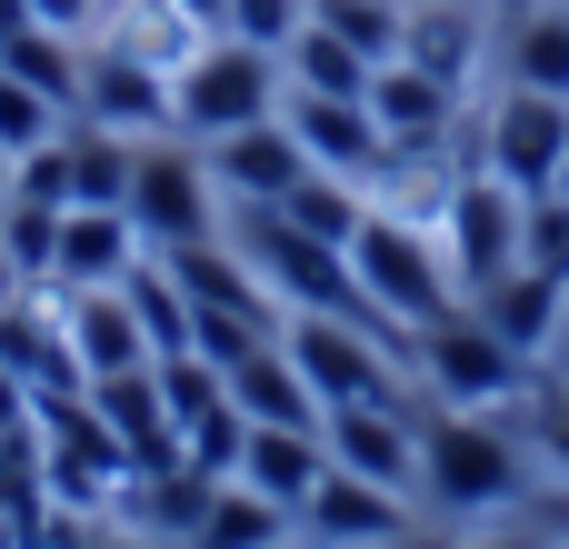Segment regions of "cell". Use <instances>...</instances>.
<instances>
[{"instance_id":"obj_1","label":"cell","mask_w":569,"mask_h":549,"mask_svg":"<svg viewBox=\"0 0 569 549\" xmlns=\"http://www.w3.org/2000/svg\"><path fill=\"white\" fill-rule=\"evenodd\" d=\"M420 500L450 510V520L530 510L540 460H530L520 410H420Z\"/></svg>"},{"instance_id":"obj_2","label":"cell","mask_w":569,"mask_h":549,"mask_svg":"<svg viewBox=\"0 0 569 549\" xmlns=\"http://www.w3.org/2000/svg\"><path fill=\"white\" fill-rule=\"evenodd\" d=\"M410 390H430V410H520L540 390V360L510 350L470 300L430 330H410Z\"/></svg>"},{"instance_id":"obj_3","label":"cell","mask_w":569,"mask_h":549,"mask_svg":"<svg viewBox=\"0 0 569 549\" xmlns=\"http://www.w3.org/2000/svg\"><path fill=\"white\" fill-rule=\"evenodd\" d=\"M280 100H290V70H280V50H250V40H230V30H210L180 70H170V130L180 140H230V130H250V120H280Z\"/></svg>"},{"instance_id":"obj_4","label":"cell","mask_w":569,"mask_h":549,"mask_svg":"<svg viewBox=\"0 0 569 549\" xmlns=\"http://www.w3.org/2000/svg\"><path fill=\"white\" fill-rule=\"evenodd\" d=\"M350 280H360V300H370L400 340L460 310V280H450L440 230H420V220H400V210H370V220H360V240H350Z\"/></svg>"},{"instance_id":"obj_5","label":"cell","mask_w":569,"mask_h":549,"mask_svg":"<svg viewBox=\"0 0 569 549\" xmlns=\"http://www.w3.org/2000/svg\"><path fill=\"white\" fill-rule=\"evenodd\" d=\"M520 230H530V200L480 160V110H470V130H460V180H450V210H440V250H450L460 300H480L490 280L520 270Z\"/></svg>"},{"instance_id":"obj_6","label":"cell","mask_w":569,"mask_h":549,"mask_svg":"<svg viewBox=\"0 0 569 549\" xmlns=\"http://www.w3.org/2000/svg\"><path fill=\"white\" fill-rule=\"evenodd\" d=\"M130 230L150 240V250H190V240H220V220H230V200H220V180H210V160H200V140H180V130H160V140H140V160H130Z\"/></svg>"},{"instance_id":"obj_7","label":"cell","mask_w":569,"mask_h":549,"mask_svg":"<svg viewBox=\"0 0 569 549\" xmlns=\"http://www.w3.org/2000/svg\"><path fill=\"white\" fill-rule=\"evenodd\" d=\"M480 160H490L520 200H550V180H560V160H569V100L500 80V100L480 110Z\"/></svg>"},{"instance_id":"obj_8","label":"cell","mask_w":569,"mask_h":549,"mask_svg":"<svg viewBox=\"0 0 569 549\" xmlns=\"http://www.w3.org/2000/svg\"><path fill=\"white\" fill-rule=\"evenodd\" d=\"M290 530L310 549H380L400 540V530H420V510H410V490H390V480H360V470H320V490L290 510Z\"/></svg>"},{"instance_id":"obj_9","label":"cell","mask_w":569,"mask_h":549,"mask_svg":"<svg viewBox=\"0 0 569 549\" xmlns=\"http://www.w3.org/2000/svg\"><path fill=\"white\" fill-rule=\"evenodd\" d=\"M320 450L360 480H390L420 500V390L410 400H350V410H320Z\"/></svg>"},{"instance_id":"obj_10","label":"cell","mask_w":569,"mask_h":549,"mask_svg":"<svg viewBox=\"0 0 569 549\" xmlns=\"http://www.w3.org/2000/svg\"><path fill=\"white\" fill-rule=\"evenodd\" d=\"M80 120H100L120 140H160L170 130V70L120 50V40H90L80 50Z\"/></svg>"},{"instance_id":"obj_11","label":"cell","mask_w":569,"mask_h":549,"mask_svg":"<svg viewBox=\"0 0 569 549\" xmlns=\"http://www.w3.org/2000/svg\"><path fill=\"white\" fill-rule=\"evenodd\" d=\"M370 120H380L390 150H460V130H470V90L430 80L420 60H380V70H370Z\"/></svg>"},{"instance_id":"obj_12","label":"cell","mask_w":569,"mask_h":549,"mask_svg":"<svg viewBox=\"0 0 569 549\" xmlns=\"http://www.w3.org/2000/svg\"><path fill=\"white\" fill-rule=\"evenodd\" d=\"M280 120H290V140L310 150V170H330V180H380V160H390V140H380V120H370V100H320V90H290L280 100Z\"/></svg>"},{"instance_id":"obj_13","label":"cell","mask_w":569,"mask_h":549,"mask_svg":"<svg viewBox=\"0 0 569 549\" xmlns=\"http://www.w3.org/2000/svg\"><path fill=\"white\" fill-rule=\"evenodd\" d=\"M200 160H210V180H220L230 210H270V200H290V190L310 180V150L290 140V120H250V130L210 140Z\"/></svg>"},{"instance_id":"obj_14","label":"cell","mask_w":569,"mask_h":549,"mask_svg":"<svg viewBox=\"0 0 569 549\" xmlns=\"http://www.w3.org/2000/svg\"><path fill=\"white\" fill-rule=\"evenodd\" d=\"M50 300H60V330H70L80 380L150 370V330H140V310H130V290H50Z\"/></svg>"},{"instance_id":"obj_15","label":"cell","mask_w":569,"mask_h":549,"mask_svg":"<svg viewBox=\"0 0 569 549\" xmlns=\"http://www.w3.org/2000/svg\"><path fill=\"white\" fill-rule=\"evenodd\" d=\"M150 260V240L130 230V210H60V260L50 290H120Z\"/></svg>"},{"instance_id":"obj_16","label":"cell","mask_w":569,"mask_h":549,"mask_svg":"<svg viewBox=\"0 0 569 549\" xmlns=\"http://www.w3.org/2000/svg\"><path fill=\"white\" fill-rule=\"evenodd\" d=\"M470 310H480L510 350H530V360L550 370V350H560V310H569V270H530V260H520V270H510V280H490Z\"/></svg>"},{"instance_id":"obj_17","label":"cell","mask_w":569,"mask_h":549,"mask_svg":"<svg viewBox=\"0 0 569 549\" xmlns=\"http://www.w3.org/2000/svg\"><path fill=\"white\" fill-rule=\"evenodd\" d=\"M230 410H240L250 430H320V400H310L290 340H270V350H250V360L230 370Z\"/></svg>"},{"instance_id":"obj_18","label":"cell","mask_w":569,"mask_h":549,"mask_svg":"<svg viewBox=\"0 0 569 549\" xmlns=\"http://www.w3.org/2000/svg\"><path fill=\"white\" fill-rule=\"evenodd\" d=\"M500 80L569 100V0H530L500 20Z\"/></svg>"},{"instance_id":"obj_19","label":"cell","mask_w":569,"mask_h":549,"mask_svg":"<svg viewBox=\"0 0 569 549\" xmlns=\"http://www.w3.org/2000/svg\"><path fill=\"white\" fill-rule=\"evenodd\" d=\"M320 470H330L320 430H250V450H240V480H250L260 500H280V510H300V500L320 490Z\"/></svg>"},{"instance_id":"obj_20","label":"cell","mask_w":569,"mask_h":549,"mask_svg":"<svg viewBox=\"0 0 569 549\" xmlns=\"http://www.w3.org/2000/svg\"><path fill=\"white\" fill-rule=\"evenodd\" d=\"M70 210H120L130 200V160H140V140H120V130H100V120H80L70 110Z\"/></svg>"},{"instance_id":"obj_21","label":"cell","mask_w":569,"mask_h":549,"mask_svg":"<svg viewBox=\"0 0 569 549\" xmlns=\"http://www.w3.org/2000/svg\"><path fill=\"white\" fill-rule=\"evenodd\" d=\"M300 530H290V510L280 500H260L250 480H220L210 490V510H200V530H190V549H290Z\"/></svg>"},{"instance_id":"obj_22","label":"cell","mask_w":569,"mask_h":549,"mask_svg":"<svg viewBox=\"0 0 569 549\" xmlns=\"http://www.w3.org/2000/svg\"><path fill=\"white\" fill-rule=\"evenodd\" d=\"M280 70H290V90H320V100H370V70H380V60H360L340 30H320V20H310V30L280 50Z\"/></svg>"},{"instance_id":"obj_23","label":"cell","mask_w":569,"mask_h":549,"mask_svg":"<svg viewBox=\"0 0 569 549\" xmlns=\"http://www.w3.org/2000/svg\"><path fill=\"white\" fill-rule=\"evenodd\" d=\"M80 50H90V40H70V30H40V20H30V30H10V40H0V70H20L30 90H50L60 110H80Z\"/></svg>"},{"instance_id":"obj_24","label":"cell","mask_w":569,"mask_h":549,"mask_svg":"<svg viewBox=\"0 0 569 549\" xmlns=\"http://www.w3.org/2000/svg\"><path fill=\"white\" fill-rule=\"evenodd\" d=\"M270 210H280V220H300L310 240H340V250H350V240H360V220H370V190H360V180L310 170V180H300L290 200H270Z\"/></svg>"},{"instance_id":"obj_25","label":"cell","mask_w":569,"mask_h":549,"mask_svg":"<svg viewBox=\"0 0 569 549\" xmlns=\"http://www.w3.org/2000/svg\"><path fill=\"white\" fill-rule=\"evenodd\" d=\"M0 260L30 280V290H50V260H60V210H40V200H0Z\"/></svg>"},{"instance_id":"obj_26","label":"cell","mask_w":569,"mask_h":549,"mask_svg":"<svg viewBox=\"0 0 569 549\" xmlns=\"http://www.w3.org/2000/svg\"><path fill=\"white\" fill-rule=\"evenodd\" d=\"M60 130H70V110H60L50 90H30L20 70H0V150H10V160H30V150H40V140H60Z\"/></svg>"},{"instance_id":"obj_27","label":"cell","mask_w":569,"mask_h":549,"mask_svg":"<svg viewBox=\"0 0 569 549\" xmlns=\"http://www.w3.org/2000/svg\"><path fill=\"white\" fill-rule=\"evenodd\" d=\"M520 430H530L540 480H560V490H569V380H560V370H540V390L520 400Z\"/></svg>"},{"instance_id":"obj_28","label":"cell","mask_w":569,"mask_h":549,"mask_svg":"<svg viewBox=\"0 0 569 549\" xmlns=\"http://www.w3.org/2000/svg\"><path fill=\"white\" fill-rule=\"evenodd\" d=\"M240 450H250V420L220 400V410H200V420H180V460L200 470V480H240Z\"/></svg>"},{"instance_id":"obj_29","label":"cell","mask_w":569,"mask_h":549,"mask_svg":"<svg viewBox=\"0 0 569 549\" xmlns=\"http://www.w3.org/2000/svg\"><path fill=\"white\" fill-rule=\"evenodd\" d=\"M320 30H340L360 60H400V0H310Z\"/></svg>"},{"instance_id":"obj_30","label":"cell","mask_w":569,"mask_h":549,"mask_svg":"<svg viewBox=\"0 0 569 549\" xmlns=\"http://www.w3.org/2000/svg\"><path fill=\"white\" fill-rule=\"evenodd\" d=\"M220 30L250 40V50H290L310 30V0H220Z\"/></svg>"},{"instance_id":"obj_31","label":"cell","mask_w":569,"mask_h":549,"mask_svg":"<svg viewBox=\"0 0 569 549\" xmlns=\"http://www.w3.org/2000/svg\"><path fill=\"white\" fill-rule=\"evenodd\" d=\"M10 190L40 210H70V140H40L30 160H10Z\"/></svg>"},{"instance_id":"obj_32","label":"cell","mask_w":569,"mask_h":549,"mask_svg":"<svg viewBox=\"0 0 569 549\" xmlns=\"http://www.w3.org/2000/svg\"><path fill=\"white\" fill-rule=\"evenodd\" d=\"M30 440H40V400L0 370V450H30Z\"/></svg>"},{"instance_id":"obj_33","label":"cell","mask_w":569,"mask_h":549,"mask_svg":"<svg viewBox=\"0 0 569 549\" xmlns=\"http://www.w3.org/2000/svg\"><path fill=\"white\" fill-rule=\"evenodd\" d=\"M100 10H110V0H30V20H40V30H70V40H90Z\"/></svg>"},{"instance_id":"obj_34","label":"cell","mask_w":569,"mask_h":549,"mask_svg":"<svg viewBox=\"0 0 569 549\" xmlns=\"http://www.w3.org/2000/svg\"><path fill=\"white\" fill-rule=\"evenodd\" d=\"M450 549H540L530 530H470V540H450Z\"/></svg>"},{"instance_id":"obj_35","label":"cell","mask_w":569,"mask_h":549,"mask_svg":"<svg viewBox=\"0 0 569 549\" xmlns=\"http://www.w3.org/2000/svg\"><path fill=\"white\" fill-rule=\"evenodd\" d=\"M380 549H450V540H430V530H400V540H380Z\"/></svg>"},{"instance_id":"obj_36","label":"cell","mask_w":569,"mask_h":549,"mask_svg":"<svg viewBox=\"0 0 569 549\" xmlns=\"http://www.w3.org/2000/svg\"><path fill=\"white\" fill-rule=\"evenodd\" d=\"M170 10H190V20H210V30H220V0H170Z\"/></svg>"},{"instance_id":"obj_37","label":"cell","mask_w":569,"mask_h":549,"mask_svg":"<svg viewBox=\"0 0 569 549\" xmlns=\"http://www.w3.org/2000/svg\"><path fill=\"white\" fill-rule=\"evenodd\" d=\"M20 290H30V280H20V270H10V260H0V310H10V300H20Z\"/></svg>"},{"instance_id":"obj_38","label":"cell","mask_w":569,"mask_h":549,"mask_svg":"<svg viewBox=\"0 0 569 549\" xmlns=\"http://www.w3.org/2000/svg\"><path fill=\"white\" fill-rule=\"evenodd\" d=\"M550 370H560V380H569V310H560V350H550Z\"/></svg>"},{"instance_id":"obj_39","label":"cell","mask_w":569,"mask_h":549,"mask_svg":"<svg viewBox=\"0 0 569 549\" xmlns=\"http://www.w3.org/2000/svg\"><path fill=\"white\" fill-rule=\"evenodd\" d=\"M550 200H569V160H560V180H550Z\"/></svg>"},{"instance_id":"obj_40","label":"cell","mask_w":569,"mask_h":549,"mask_svg":"<svg viewBox=\"0 0 569 549\" xmlns=\"http://www.w3.org/2000/svg\"><path fill=\"white\" fill-rule=\"evenodd\" d=\"M0 200H10V150H0Z\"/></svg>"},{"instance_id":"obj_41","label":"cell","mask_w":569,"mask_h":549,"mask_svg":"<svg viewBox=\"0 0 569 549\" xmlns=\"http://www.w3.org/2000/svg\"><path fill=\"white\" fill-rule=\"evenodd\" d=\"M490 10H500V20H510V10H530V0H490Z\"/></svg>"},{"instance_id":"obj_42","label":"cell","mask_w":569,"mask_h":549,"mask_svg":"<svg viewBox=\"0 0 569 549\" xmlns=\"http://www.w3.org/2000/svg\"><path fill=\"white\" fill-rule=\"evenodd\" d=\"M540 549H569V540H540Z\"/></svg>"},{"instance_id":"obj_43","label":"cell","mask_w":569,"mask_h":549,"mask_svg":"<svg viewBox=\"0 0 569 549\" xmlns=\"http://www.w3.org/2000/svg\"><path fill=\"white\" fill-rule=\"evenodd\" d=\"M290 549H310V540H290Z\"/></svg>"},{"instance_id":"obj_44","label":"cell","mask_w":569,"mask_h":549,"mask_svg":"<svg viewBox=\"0 0 569 549\" xmlns=\"http://www.w3.org/2000/svg\"><path fill=\"white\" fill-rule=\"evenodd\" d=\"M560 540H569V530H560Z\"/></svg>"}]
</instances>
